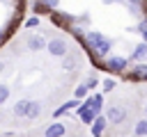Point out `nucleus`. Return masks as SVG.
<instances>
[{"instance_id": "nucleus-16", "label": "nucleus", "mask_w": 147, "mask_h": 137, "mask_svg": "<svg viewBox=\"0 0 147 137\" xmlns=\"http://www.w3.org/2000/svg\"><path fill=\"white\" fill-rule=\"evenodd\" d=\"M39 114H41V103L39 100H30V107H28V116L25 119L34 121V119H39Z\"/></svg>"}, {"instance_id": "nucleus-14", "label": "nucleus", "mask_w": 147, "mask_h": 137, "mask_svg": "<svg viewBox=\"0 0 147 137\" xmlns=\"http://www.w3.org/2000/svg\"><path fill=\"white\" fill-rule=\"evenodd\" d=\"M62 68H64V71H76V68H78V57H76L74 53H67V55L62 57Z\"/></svg>"}, {"instance_id": "nucleus-4", "label": "nucleus", "mask_w": 147, "mask_h": 137, "mask_svg": "<svg viewBox=\"0 0 147 137\" xmlns=\"http://www.w3.org/2000/svg\"><path fill=\"white\" fill-rule=\"evenodd\" d=\"M124 80H129V82H147V62H138V64L129 66L126 73H124Z\"/></svg>"}, {"instance_id": "nucleus-28", "label": "nucleus", "mask_w": 147, "mask_h": 137, "mask_svg": "<svg viewBox=\"0 0 147 137\" xmlns=\"http://www.w3.org/2000/svg\"><path fill=\"white\" fill-rule=\"evenodd\" d=\"M145 114H147V103H145Z\"/></svg>"}, {"instance_id": "nucleus-15", "label": "nucleus", "mask_w": 147, "mask_h": 137, "mask_svg": "<svg viewBox=\"0 0 147 137\" xmlns=\"http://www.w3.org/2000/svg\"><path fill=\"white\" fill-rule=\"evenodd\" d=\"M18 25H21V16H11V18L7 21V25H5L2 30H5V34H7V37H11V34H14L16 30H18Z\"/></svg>"}, {"instance_id": "nucleus-18", "label": "nucleus", "mask_w": 147, "mask_h": 137, "mask_svg": "<svg viewBox=\"0 0 147 137\" xmlns=\"http://www.w3.org/2000/svg\"><path fill=\"white\" fill-rule=\"evenodd\" d=\"M32 14H34V16H44V14H46V16H51V9H48L44 2L34 0V2H32Z\"/></svg>"}, {"instance_id": "nucleus-27", "label": "nucleus", "mask_w": 147, "mask_h": 137, "mask_svg": "<svg viewBox=\"0 0 147 137\" xmlns=\"http://www.w3.org/2000/svg\"><path fill=\"white\" fill-rule=\"evenodd\" d=\"M2 71H5V62L0 59V73H2Z\"/></svg>"}, {"instance_id": "nucleus-19", "label": "nucleus", "mask_w": 147, "mask_h": 137, "mask_svg": "<svg viewBox=\"0 0 147 137\" xmlns=\"http://www.w3.org/2000/svg\"><path fill=\"white\" fill-rule=\"evenodd\" d=\"M115 87H117V80H115V78H106V80H101V94H110Z\"/></svg>"}, {"instance_id": "nucleus-5", "label": "nucleus", "mask_w": 147, "mask_h": 137, "mask_svg": "<svg viewBox=\"0 0 147 137\" xmlns=\"http://www.w3.org/2000/svg\"><path fill=\"white\" fill-rule=\"evenodd\" d=\"M46 50H48L53 57H64V55L69 53V43H67L64 37H53V39L46 41Z\"/></svg>"}, {"instance_id": "nucleus-3", "label": "nucleus", "mask_w": 147, "mask_h": 137, "mask_svg": "<svg viewBox=\"0 0 147 137\" xmlns=\"http://www.w3.org/2000/svg\"><path fill=\"white\" fill-rule=\"evenodd\" d=\"M51 23L55 25V27H60V30H64V32H69V27L76 23V14H67V11H51Z\"/></svg>"}, {"instance_id": "nucleus-12", "label": "nucleus", "mask_w": 147, "mask_h": 137, "mask_svg": "<svg viewBox=\"0 0 147 137\" xmlns=\"http://www.w3.org/2000/svg\"><path fill=\"white\" fill-rule=\"evenodd\" d=\"M28 107H30V100H28V98H18V100L14 103V107H11V112H14V116L25 119V116H28Z\"/></svg>"}, {"instance_id": "nucleus-21", "label": "nucleus", "mask_w": 147, "mask_h": 137, "mask_svg": "<svg viewBox=\"0 0 147 137\" xmlns=\"http://www.w3.org/2000/svg\"><path fill=\"white\" fill-rule=\"evenodd\" d=\"M76 25H80V27H85V30H90L87 25H90V14L87 11H83V14H78L76 16Z\"/></svg>"}, {"instance_id": "nucleus-9", "label": "nucleus", "mask_w": 147, "mask_h": 137, "mask_svg": "<svg viewBox=\"0 0 147 137\" xmlns=\"http://www.w3.org/2000/svg\"><path fill=\"white\" fill-rule=\"evenodd\" d=\"M129 59H131V64L147 62V43H145V41L136 43V46H133V50H131V55H129Z\"/></svg>"}, {"instance_id": "nucleus-13", "label": "nucleus", "mask_w": 147, "mask_h": 137, "mask_svg": "<svg viewBox=\"0 0 147 137\" xmlns=\"http://www.w3.org/2000/svg\"><path fill=\"white\" fill-rule=\"evenodd\" d=\"M46 48V39L41 37V34H30L28 37V50H44Z\"/></svg>"}, {"instance_id": "nucleus-26", "label": "nucleus", "mask_w": 147, "mask_h": 137, "mask_svg": "<svg viewBox=\"0 0 147 137\" xmlns=\"http://www.w3.org/2000/svg\"><path fill=\"white\" fill-rule=\"evenodd\" d=\"M7 39H9V37H7V34H5V30L0 27V48L5 46V41H7Z\"/></svg>"}, {"instance_id": "nucleus-2", "label": "nucleus", "mask_w": 147, "mask_h": 137, "mask_svg": "<svg viewBox=\"0 0 147 137\" xmlns=\"http://www.w3.org/2000/svg\"><path fill=\"white\" fill-rule=\"evenodd\" d=\"M131 66V59L129 57H124V55H108V57H103V71H108V73H117V75H124L126 73V68Z\"/></svg>"}, {"instance_id": "nucleus-23", "label": "nucleus", "mask_w": 147, "mask_h": 137, "mask_svg": "<svg viewBox=\"0 0 147 137\" xmlns=\"http://www.w3.org/2000/svg\"><path fill=\"white\" fill-rule=\"evenodd\" d=\"M39 23H41V21H39V16H30V18H25V23H23V25H25L28 30H34V27H39Z\"/></svg>"}, {"instance_id": "nucleus-24", "label": "nucleus", "mask_w": 147, "mask_h": 137, "mask_svg": "<svg viewBox=\"0 0 147 137\" xmlns=\"http://www.w3.org/2000/svg\"><path fill=\"white\" fill-rule=\"evenodd\" d=\"M85 87H87L90 91H94V89L99 87V78H96V75H90V78L85 80Z\"/></svg>"}, {"instance_id": "nucleus-11", "label": "nucleus", "mask_w": 147, "mask_h": 137, "mask_svg": "<svg viewBox=\"0 0 147 137\" xmlns=\"http://www.w3.org/2000/svg\"><path fill=\"white\" fill-rule=\"evenodd\" d=\"M67 135V126L62 121H53L48 123V128L44 130V137H64Z\"/></svg>"}, {"instance_id": "nucleus-20", "label": "nucleus", "mask_w": 147, "mask_h": 137, "mask_svg": "<svg viewBox=\"0 0 147 137\" xmlns=\"http://www.w3.org/2000/svg\"><path fill=\"white\" fill-rule=\"evenodd\" d=\"M87 96H90V89L85 87V82H80V84L74 89V98H78V100H85Z\"/></svg>"}, {"instance_id": "nucleus-1", "label": "nucleus", "mask_w": 147, "mask_h": 137, "mask_svg": "<svg viewBox=\"0 0 147 137\" xmlns=\"http://www.w3.org/2000/svg\"><path fill=\"white\" fill-rule=\"evenodd\" d=\"M78 43L87 50V55L90 57H96V59H103V57H108L110 55V50H113V46H115V41L110 39V37H106L103 32H99V30H85V34L78 39Z\"/></svg>"}, {"instance_id": "nucleus-29", "label": "nucleus", "mask_w": 147, "mask_h": 137, "mask_svg": "<svg viewBox=\"0 0 147 137\" xmlns=\"http://www.w3.org/2000/svg\"><path fill=\"white\" fill-rule=\"evenodd\" d=\"M11 2H18V0H11Z\"/></svg>"}, {"instance_id": "nucleus-22", "label": "nucleus", "mask_w": 147, "mask_h": 137, "mask_svg": "<svg viewBox=\"0 0 147 137\" xmlns=\"http://www.w3.org/2000/svg\"><path fill=\"white\" fill-rule=\"evenodd\" d=\"M7 98H9V84L0 82V105H5V103H7Z\"/></svg>"}, {"instance_id": "nucleus-17", "label": "nucleus", "mask_w": 147, "mask_h": 137, "mask_svg": "<svg viewBox=\"0 0 147 137\" xmlns=\"http://www.w3.org/2000/svg\"><path fill=\"white\" fill-rule=\"evenodd\" d=\"M133 137H147V119H138L133 126Z\"/></svg>"}, {"instance_id": "nucleus-6", "label": "nucleus", "mask_w": 147, "mask_h": 137, "mask_svg": "<svg viewBox=\"0 0 147 137\" xmlns=\"http://www.w3.org/2000/svg\"><path fill=\"white\" fill-rule=\"evenodd\" d=\"M106 119H108V126H119V123H124V119H126V110L117 103V105H110L106 112Z\"/></svg>"}, {"instance_id": "nucleus-25", "label": "nucleus", "mask_w": 147, "mask_h": 137, "mask_svg": "<svg viewBox=\"0 0 147 137\" xmlns=\"http://www.w3.org/2000/svg\"><path fill=\"white\" fill-rule=\"evenodd\" d=\"M39 2H44V5H46L51 11H55V9L60 7V0H39Z\"/></svg>"}, {"instance_id": "nucleus-10", "label": "nucleus", "mask_w": 147, "mask_h": 137, "mask_svg": "<svg viewBox=\"0 0 147 137\" xmlns=\"http://www.w3.org/2000/svg\"><path fill=\"white\" fill-rule=\"evenodd\" d=\"M80 105V100L78 98H71V100H64L60 107H55V112H53V119H60V116H64V114H69L71 110H76Z\"/></svg>"}, {"instance_id": "nucleus-8", "label": "nucleus", "mask_w": 147, "mask_h": 137, "mask_svg": "<svg viewBox=\"0 0 147 137\" xmlns=\"http://www.w3.org/2000/svg\"><path fill=\"white\" fill-rule=\"evenodd\" d=\"M85 103L90 105V110H92L94 114H101V112H103V94H101V91L90 94V96L85 98Z\"/></svg>"}, {"instance_id": "nucleus-7", "label": "nucleus", "mask_w": 147, "mask_h": 137, "mask_svg": "<svg viewBox=\"0 0 147 137\" xmlns=\"http://www.w3.org/2000/svg\"><path fill=\"white\" fill-rule=\"evenodd\" d=\"M106 128H108V119H106V114L101 112V114H96V119L90 123V130H92V137H103V132H106Z\"/></svg>"}]
</instances>
